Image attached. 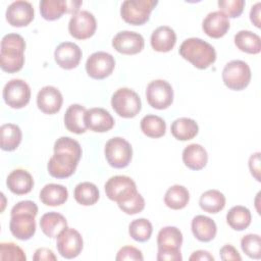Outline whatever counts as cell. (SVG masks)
I'll return each mask as SVG.
<instances>
[{
  "label": "cell",
  "instance_id": "cell-1",
  "mask_svg": "<svg viewBox=\"0 0 261 261\" xmlns=\"http://www.w3.org/2000/svg\"><path fill=\"white\" fill-rule=\"evenodd\" d=\"M82 157L80 143L69 137H61L54 144V154L49 159L47 169L55 178L71 176Z\"/></svg>",
  "mask_w": 261,
  "mask_h": 261
},
{
  "label": "cell",
  "instance_id": "cell-2",
  "mask_svg": "<svg viewBox=\"0 0 261 261\" xmlns=\"http://www.w3.org/2000/svg\"><path fill=\"white\" fill-rule=\"evenodd\" d=\"M24 39L18 34H7L1 40L0 66L8 72L19 71L24 64Z\"/></svg>",
  "mask_w": 261,
  "mask_h": 261
},
{
  "label": "cell",
  "instance_id": "cell-3",
  "mask_svg": "<svg viewBox=\"0 0 261 261\" xmlns=\"http://www.w3.org/2000/svg\"><path fill=\"white\" fill-rule=\"evenodd\" d=\"M178 52L180 56L199 69H206L216 60L214 47L200 38L186 39Z\"/></svg>",
  "mask_w": 261,
  "mask_h": 261
},
{
  "label": "cell",
  "instance_id": "cell-4",
  "mask_svg": "<svg viewBox=\"0 0 261 261\" xmlns=\"http://www.w3.org/2000/svg\"><path fill=\"white\" fill-rule=\"evenodd\" d=\"M182 233L175 226L162 227L157 236V260L158 261H181L180 247Z\"/></svg>",
  "mask_w": 261,
  "mask_h": 261
},
{
  "label": "cell",
  "instance_id": "cell-5",
  "mask_svg": "<svg viewBox=\"0 0 261 261\" xmlns=\"http://www.w3.org/2000/svg\"><path fill=\"white\" fill-rule=\"evenodd\" d=\"M157 4L156 0H125L120 7V15L129 24L142 25L149 20Z\"/></svg>",
  "mask_w": 261,
  "mask_h": 261
},
{
  "label": "cell",
  "instance_id": "cell-6",
  "mask_svg": "<svg viewBox=\"0 0 261 261\" xmlns=\"http://www.w3.org/2000/svg\"><path fill=\"white\" fill-rule=\"evenodd\" d=\"M111 106L119 116L133 118L142 109V102L139 95L129 88H120L114 92L111 98Z\"/></svg>",
  "mask_w": 261,
  "mask_h": 261
},
{
  "label": "cell",
  "instance_id": "cell-7",
  "mask_svg": "<svg viewBox=\"0 0 261 261\" xmlns=\"http://www.w3.org/2000/svg\"><path fill=\"white\" fill-rule=\"evenodd\" d=\"M252 73L250 66L243 60H231L222 70V81L224 85L233 91H242L251 82Z\"/></svg>",
  "mask_w": 261,
  "mask_h": 261
},
{
  "label": "cell",
  "instance_id": "cell-8",
  "mask_svg": "<svg viewBox=\"0 0 261 261\" xmlns=\"http://www.w3.org/2000/svg\"><path fill=\"white\" fill-rule=\"evenodd\" d=\"M104 154L111 167L124 168L132 161L133 148L125 139L114 137L108 140L105 144Z\"/></svg>",
  "mask_w": 261,
  "mask_h": 261
},
{
  "label": "cell",
  "instance_id": "cell-9",
  "mask_svg": "<svg viewBox=\"0 0 261 261\" xmlns=\"http://www.w3.org/2000/svg\"><path fill=\"white\" fill-rule=\"evenodd\" d=\"M146 99L149 105L155 109L163 110L173 102V90L171 85L164 80L152 81L146 89Z\"/></svg>",
  "mask_w": 261,
  "mask_h": 261
},
{
  "label": "cell",
  "instance_id": "cell-10",
  "mask_svg": "<svg viewBox=\"0 0 261 261\" xmlns=\"http://www.w3.org/2000/svg\"><path fill=\"white\" fill-rule=\"evenodd\" d=\"M104 188L108 199L117 204L130 199L138 192L136 182L126 175L111 176Z\"/></svg>",
  "mask_w": 261,
  "mask_h": 261
},
{
  "label": "cell",
  "instance_id": "cell-11",
  "mask_svg": "<svg viewBox=\"0 0 261 261\" xmlns=\"http://www.w3.org/2000/svg\"><path fill=\"white\" fill-rule=\"evenodd\" d=\"M4 102L11 108L20 109L28 105L31 99L30 86L22 80L13 79L3 88Z\"/></svg>",
  "mask_w": 261,
  "mask_h": 261
},
{
  "label": "cell",
  "instance_id": "cell-12",
  "mask_svg": "<svg viewBox=\"0 0 261 261\" xmlns=\"http://www.w3.org/2000/svg\"><path fill=\"white\" fill-rule=\"evenodd\" d=\"M114 67V57L104 51H98L91 54L86 61V71L90 77L95 80H103L109 76Z\"/></svg>",
  "mask_w": 261,
  "mask_h": 261
},
{
  "label": "cell",
  "instance_id": "cell-13",
  "mask_svg": "<svg viewBox=\"0 0 261 261\" xmlns=\"http://www.w3.org/2000/svg\"><path fill=\"white\" fill-rule=\"evenodd\" d=\"M58 253L65 259L77 257L83 248L84 242L81 233L71 227H65L58 236L56 241Z\"/></svg>",
  "mask_w": 261,
  "mask_h": 261
},
{
  "label": "cell",
  "instance_id": "cell-14",
  "mask_svg": "<svg viewBox=\"0 0 261 261\" xmlns=\"http://www.w3.org/2000/svg\"><path fill=\"white\" fill-rule=\"evenodd\" d=\"M97 29V21L93 13L82 10L73 14L68 22L69 34L77 39L85 40L92 37Z\"/></svg>",
  "mask_w": 261,
  "mask_h": 261
},
{
  "label": "cell",
  "instance_id": "cell-15",
  "mask_svg": "<svg viewBox=\"0 0 261 261\" xmlns=\"http://www.w3.org/2000/svg\"><path fill=\"white\" fill-rule=\"evenodd\" d=\"M112 46L121 54L134 55L144 49L145 40L143 36L137 32L121 31L112 39Z\"/></svg>",
  "mask_w": 261,
  "mask_h": 261
},
{
  "label": "cell",
  "instance_id": "cell-16",
  "mask_svg": "<svg viewBox=\"0 0 261 261\" xmlns=\"http://www.w3.org/2000/svg\"><path fill=\"white\" fill-rule=\"evenodd\" d=\"M35 217L33 214L24 212L11 214L9 229L12 236L20 241L30 240L36 232Z\"/></svg>",
  "mask_w": 261,
  "mask_h": 261
},
{
  "label": "cell",
  "instance_id": "cell-17",
  "mask_svg": "<svg viewBox=\"0 0 261 261\" xmlns=\"http://www.w3.org/2000/svg\"><path fill=\"white\" fill-rule=\"evenodd\" d=\"M34 7L28 1H14L6 9V20L12 27H27L34 19Z\"/></svg>",
  "mask_w": 261,
  "mask_h": 261
},
{
  "label": "cell",
  "instance_id": "cell-18",
  "mask_svg": "<svg viewBox=\"0 0 261 261\" xmlns=\"http://www.w3.org/2000/svg\"><path fill=\"white\" fill-rule=\"evenodd\" d=\"M81 48L72 42L60 43L54 51V59L57 65L63 69L75 68L82 59Z\"/></svg>",
  "mask_w": 261,
  "mask_h": 261
},
{
  "label": "cell",
  "instance_id": "cell-19",
  "mask_svg": "<svg viewBox=\"0 0 261 261\" xmlns=\"http://www.w3.org/2000/svg\"><path fill=\"white\" fill-rule=\"evenodd\" d=\"M86 127L95 133H105L110 130L114 125V118L104 108L94 107L88 109L85 113Z\"/></svg>",
  "mask_w": 261,
  "mask_h": 261
},
{
  "label": "cell",
  "instance_id": "cell-20",
  "mask_svg": "<svg viewBox=\"0 0 261 261\" xmlns=\"http://www.w3.org/2000/svg\"><path fill=\"white\" fill-rule=\"evenodd\" d=\"M62 102V94L53 86H45L38 92L37 106L45 114L57 113L61 109Z\"/></svg>",
  "mask_w": 261,
  "mask_h": 261
},
{
  "label": "cell",
  "instance_id": "cell-21",
  "mask_svg": "<svg viewBox=\"0 0 261 261\" xmlns=\"http://www.w3.org/2000/svg\"><path fill=\"white\" fill-rule=\"evenodd\" d=\"M230 28L229 19L220 11H212L206 15L202 22L204 33L210 38L219 39L225 36Z\"/></svg>",
  "mask_w": 261,
  "mask_h": 261
},
{
  "label": "cell",
  "instance_id": "cell-22",
  "mask_svg": "<svg viewBox=\"0 0 261 261\" xmlns=\"http://www.w3.org/2000/svg\"><path fill=\"white\" fill-rule=\"evenodd\" d=\"M6 185L13 194L25 195L32 191L34 187V178L28 170L17 168L8 174Z\"/></svg>",
  "mask_w": 261,
  "mask_h": 261
},
{
  "label": "cell",
  "instance_id": "cell-23",
  "mask_svg": "<svg viewBox=\"0 0 261 261\" xmlns=\"http://www.w3.org/2000/svg\"><path fill=\"white\" fill-rule=\"evenodd\" d=\"M191 228L194 237L203 243L212 241L217 232V226L214 220L205 215H196L192 219Z\"/></svg>",
  "mask_w": 261,
  "mask_h": 261
},
{
  "label": "cell",
  "instance_id": "cell-24",
  "mask_svg": "<svg viewBox=\"0 0 261 261\" xmlns=\"http://www.w3.org/2000/svg\"><path fill=\"white\" fill-rule=\"evenodd\" d=\"M151 46L157 52H169L176 43V34L168 25H161L155 29L151 35Z\"/></svg>",
  "mask_w": 261,
  "mask_h": 261
},
{
  "label": "cell",
  "instance_id": "cell-25",
  "mask_svg": "<svg viewBox=\"0 0 261 261\" xmlns=\"http://www.w3.org/2000/svg\"><path fill=\"white\" fill-rule=\"evenodd\" d=\"M182 161L188 168L201 170L208 162L207 151L200 144H191L182 151Z\"/></svg>",
  "mask_w": 261,
  "mask_h": 261
},
{
  "label": "cell",
  "instance_id": "cell-26",
  "mask_svg": "<svg viewBox=\"0 0 261 261\" xmlns=\"http://www.w3.org/2000/svg\"><path fill=\"white\" fill-rule=\"evenodd\" d=\"M40 227L45 236L50 239H54L57 238L65 227H67V221L62 214L51 211L42 215L40 219Z\"/></svg>",
  "mask_w": 261,
  "mask_h": 261
},
{
  "label": "cell",
  "instance_id": "cell-27",
  "mask_svg": "<svg viewBox=\"0 0 261 261\" xmlns=\"http://www.w3.org/2000/svg\"><path fill=\"white\" fill-rule=\"evenodd\" d=\"M87 109L80 104H71L65 111L64 114V125L67 130L81 135L87 129L85 124V113Z\"/></svg>",
  "mask_w": 261,
  "mask_h": 261
},
{
  "label": "cell",
  "instance_id": "cell-28",
  "mask_svg": "<svg viewBox=\"0 0 261 261\" xmlns=\"http://www.w3.org/2000/svg\"><path fill=\"white\" fill-rule=\"evenodd\" d=\"M67 189L58 184H47L40 192V200L47 206H60L67 201Z\"/></svg>",
  "mask_w": 261,
  "mask_h": 261
},
{
  "label": "cell",
  "instance_id": "cell-29",
  "mask_svg": "<svg viewBox=\"0 0 261 261\" xmlns=\"http://www.w3.org/2000/svg\"><path fill=\"white\" fill-rule=\"evenodd\" d=\"M172 136L179 141H189L198 135V123L188 117H180L175 119L170 126Z\"/></svg>",
  "mask_w": 261,
  "mask_h": 261
},
{
  "label": "cell",
  "instance_id": "cell-30",
  "mask_svg": "<svg viewBox=\"0 0 261 261\" xmlns=\"http://www.w3.org/2000/svg\"><path fill=\"white\" fill-rule=\"evenodd\" d=\"M234 44L243 52L248 54H258L261 51L260 37L247 30H242L234 35Z\"/></svg>",
  "mask_w": 261,
  "mask_h": 261
},
{
  "label": "cell",
  "instance_id": "cell-31",
  "mask_svg": "<svg viewBox=\"0 0 261 261\" xmlns=\"http://www.w3.org/2000/svg\"><path fill=\"white\" fill-rule=\"evenodd\" d=\"M0 146L2 150L13 151L19 146L22 134L18 125L14 123H4L0 127Z\"/></svg>",
  "mask_w": 261,
  "mask_h": 261
},
{
  "label": "cell",
  "instance_id": "cell-32",
  "mask_svg": "<svg viewBox=\"0 0 261 261\" xmlns=\"http://www.w3.org/2000/svg\"><path fill=\"white\" fill-rule=\"evenodd\" d=\"M199 205L205 212L218 213L225 206V196L218 190H208L201 195Z\"/></svg>",
  "mask_w": 261,
  "mask_h": 261
},
{
  "label": "cell",
  "instance_id": "cell-33",
  "mask_svg": "<svg viewBox=\"0 0 261 261\" xmlns=\"http://www.w3.org/2000/svg\"><path fill=\"white\" fill-rule=\"evenodd\" d=\"M252 215L250 210L242 205L231 207L226 214L227 224L234 230H244L251 224Z\"/></svg>",
  "mask_w": 261,
  "mask_h": 261
},
{
  "label": "cell",
  "instance_id": "cell-34",
  "mask_svg": "<svg viewBox=\"0 0 261 261\" xmlns=\"http://www.w3.org/2000/svg\"><path fill=\"white\" fill-rule=\"evenodd\" d=\"M190 201V193L184 186H171L165 193L164 203L173 210H180L185 208Z\"/></svg>",
  "mask_w": 261,
  "mask_h": 261
},
{
  "label": "cell",
  "instance_id": "cell-35",
  "mask_svg": "<svg viewBox=\"0 0 261 261\" xmlns=\"http://www.w3.org/2000/svg\"><path fill=\"white\" fill-rule=\"evenodd\" d=\"M99 190L96 185L90 181H84L76 185L73 192L75 201L83 206L94 205L99 200Z\"/></svg>",
  "mask_w": 261,
  "mask_h": 261
},
{
  "label": "cell",
  "instance_id": "cell-36",
  "mask_svg": "<svg viewBox=\"0 0 261 261\" xmlns=\"http://www.w3.org/2000/svg\"><path fill=\"white\" fill-rule=\"evenodd\" d=\"M141 129L149 138H161L165 135L166 123L164 119L160 116L148 114L144 116L140 123Z\"/></svg>",
  "mask_w": 261,
  "mask_h": 261
},
{
  "label": "cell",
  "instance_id": "cell-37",
  "mask_svg": "<svg viewBox=\"0 0 261 261\" xmlns=\"http://www.w3.org/2000/svg\"><path fill=\"white\" fill-rule=\"evenodd\" d=\"M40 12L44 19L55 20L67 13V0H42Z\"/></svg>",
  "mask_w": 261,
  "mask_h": 261
},
{
  "label": "cell",
  "instance_id": "cell-38",
  "mask_svg": "<svg viewBox=\"0 0 261 261\" xmlns=\"http://www.w3.org/2000/svg\"><path fill=\"white\" fill-rule=\"evenodd\" d=\"M152 223L146 218H139L133 220L128 225L129 236L137 242H147L152 236Z\"/></svg>",
  "mask_w": 261,
  "mask_h": 261
},
{
  "label": "cell",
  "instance_id": "cell-39",
  "mask_svg": "<svg viewBox=\"0 0 261 261\" xmlns=\"http://www.w3.org/2000/svg\"><path fill=\"white\" fill-rule=\"evenodd\" d=\"M243 252L253 259L261 258V238L256 233H248L241 240Z\"/></svg>",
  "mask_w": 261,
  "mask_h": 261
},
{
  "label": "cell",
  "instance_id": "cell-40",
  "mask_svg": "<svg viewBox=\"0 0 261 261\" xmlns=\"http://www.w3.org/2000/svg\"><path fill=\"white\" fill-rule=\"evenodd\" d=\"M0 259L12 261H25L27 256L23 250L14 243H1L0 244Z\"/></svg>",
  "mask_w": 261,
  "mask_h": 261
},
{
  "label": "cell",
  "instance_id": "cell-41",
  "mask_svg": "<svg viewBox=\"0 0 261 261\" xmlns=\"http://www.w3.org/2000/svg\"><path fill=\"white\" fill-rule=\"evenodd\" d=\"M217 4L219 11L225 16L236 18L242 14L246 3L244 0H219Z\"/></svg>",
  "mask_w": 261,
  "mask_h": 261
},
{
  "label": "cell",
  "instance_id": "cell-42",
  "mask_svg": "<svg viewBox=\"0 0 261 261\" xmlns=\"http://www.w3.org/2000/svg\"><path fill=\"white\" fill-rule=\"evenodd\" d=\"M119 209L122 210L124 213L128 214V215H134L137 213H140L144 210L145 208V200L143 198V196L137 192L130 199L118 203L117 204Z\"/></svg>",
  "mask_w": 261,
  "mask_h": 261
},
{
  "label": "cell",
  "instance_id": "cell-43",
  "mask_svg": "<svg viewBox=\"0 0 261 261\" xmlns=\"http://www.w3.org/2000/svg\"><path fill=\"white\" fill-rule=\"evenodd\" d=\"M116 261H124V260H135V261H142L144 260L142 252L133 247V246H124L119 249L117 255L115 257Z\"/></svg>",
  "mask_w": 261,
  "mask_h": 261
},
{
  "label": "cell",
  "instance_id": "cell-44",
  "mask_svg": "<svg viewBox=\"0 0 261 261\" xmlns=\"http://www.w3.org/2000/svg\"><path fill=\"white\" fill-rule=\"evenodd\" d=\"M19 212H24V213H31L35 216L38 214V206L35 202L31 200H25V201H20L16 205H14L11 209L10 215L19 213Z\"/></svg>",
  "mask_w": 261,
  "mask_h": 261
},
{
  "label": "cell",
  "instance_id": "cell-45",
  "mask_svg": "<svg viewBox=\"0 0 261 261\" xmlns=\"http://www.w3.org/2000/svg\"><path fill=\"white\" fill-rule=\"evenodd\" d=\"M219 255L223 261H228V260L241 261L242 260V257L238 252V250L230 244H226L223 247H221L219 251Z\"/></svg>",
  "mask_w": 261,
  "mask_h": 261
},
{
  "label": "cell",
  "instance_id": "cell-46",
  "mask_svg": "<svg viewBox=\"0 0 261 261\" xmlns=\"http://www.w3.org/2000/svg\"><path fill=\"white\" fill-rule=\"evenodd\" d=\"M249 168L251 174L256 178L257 181H260V152L254 153L249 158Z\"/></svg>",
  "mask_w": 261,
  "mask_h": 261
},
{
  "label": "cell",
  "instance_id": "cell-47",
  "mask_svg": "<svg viewBox=\"0 0 261 261\" xmlns=\"http://www.w3.org/2000/svg\"><path fill=\"white\" fill-rule=\"evenodd\" d=\"M33 259L35 261H55L57 260V257L53 253L51 249L48 248H39L36 250Z\"/></svg>",
  "mask_w": 261,
  "mask_h": 261
},
{
  "label": "cell",
  "instance_id": "cell-48",
  "mask_svg": "<svg viewBox=\"0 0 261 261\" xmlns=\"http://www.w3.org/2000/svg\"><path fill=\"white\" fill-rule=\"evenodd\" d=\"M191 261H213L214 257L208 252L204 250H198L193 252V254L189 258Z\"/></svg>",
  "mask_w": 261,
  "mask_h": 261
},
{
  "label": "cell",
  "instance_id": "cell-49",
  "mask_svg": "<svg viewBox=\"0 0 261 261\" xmlns=\"http://www.w3.org/2000/svg\"><path fill=\"white\" fill-rule=\"evenodd\" d=\"M260 10H261V3L257 2L256 4H254L252 6L251 11H250V19L253 22V24H255V27H257V28L261 27Z\"/></svg>",
  "mask_w": 261,
  "mask_h": 261
}]
</instances>
